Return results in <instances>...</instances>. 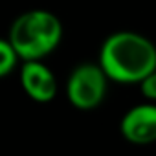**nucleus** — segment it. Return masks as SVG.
I'll use <instances>...</instances> for the list:
<instances>
[{"instance_id": "f257e3e1", "label": "nucleus", "mask_w": 156, "mask_h": 156, "mask_svg": "<svg viewBox=\"0 0 156 156\" xmlns=\"http://www.w3.org/2000/svg\"><path fill=\"white\" fill-rule=\"evenodd\" d=\"M99 64L112 81L141 83L156 70V48L138 33L119 31L103 42Z\"/></svg>"}, {"instance_id": "f03ea898", "label": "nucleus", "mask_w": 156, "mask_h": 156, "mask_svg": "<svg viewBox=\"0 0 156 156\" xmlns=\"http://www.w3.org/2000/svg\"><path fill=\"white\" fill-rule=\"evenodd\" d=\"M61 20L53 13L42 9L20 15L9 30V42L24 61H39L48 55L61 42Z\"/></svg>"}, {"instance_id": "7ed1b4c3", "label": "nucleus", "mask_w": 156, "mask_h": 156, "mask_svg": "<svg viewBox=\"0 0 156 156\" xmlns=\"http://www.w3.org/2000/svg\"><path fill=\"white\" fill-rule=\"evenodd\" d=\"M107 79L108 75L101 64H79L72 72L66 85L70 103L81 110H92L99 107L107 94Z\"/></svg>"}, {"instance_id": "20e7f679", "label": "nucleus", "mask_w": 156, "mask_h": 156, "mask_svg": "<svg viewBox=\"0 0 156 156\" xmlns=\"http://www.w3.org/2000/svg\"><path fill=\"white\" fill-rule=\"evenodd\" d=\"M121 134L136 145L156 141V105H138L121 119Z\"/></svg>"}, {"instance_id": "39448f33", "label": "nucleus", "mask_w": 156, "mask_h": 156, "mask_svg": "<svg viewBox=\"0 0 156 156\" xmlns=\"http://www.w3.org/2000/svg\"><path fill=\"white\" fill-rule=\"evenodd\" d=\"M20 83L24 92L39 103H48L57 94V81L53 73L39 61H26L20 72Z\"/></svg>"}, {"instance_id": "423d86ee", "label": "nucleus", "mask_w": 156, "mask_h": 156, "mask_svg": "<svg viewBox=\"0 0 156 156\" xmlns=\"http://www.w3.org/2000/svg\"><path fill=\"white\" fill-rule=\"evenodd\" d=\"M19 53L9 41L0 42V75H8L17 64Z\"/></svg>"}, {"instance_id": "0eeeda50", "label": "nucleus", "mask_w": 156, "mask_h": 156, "mask_svg": "<svg viewBox=\"0 0 156 156\" xmlns=\"http://www.w3.org/2000/svg\"><path fill=\"white\" fill-rule=\"evenodd\" d=\"M140 87H141V94L147 99H156V70L145 77L140 83Z\"/></svg>"}]
</instances>
